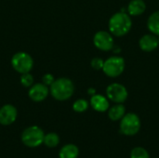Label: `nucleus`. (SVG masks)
I'll list each match as a JSON object with an SVG mask.
<instances>
[{
	"instance_id": "1",
	"label": "nucleus",
	"mask_w": 159,
	"mask_h": 158,
	"mask_svg": "<svg viewBox=\"0 0 159 158\" xmlns=\"http://www.w3.org/2000/svg\"><path fill=\"white\" fill-rule=\"evenodd\" d=\"M49 92L51 96L57 101H66L70 99L75 92V86L72 80L66 77L55 79L50 85Z\"/></svg>"
},
{
	"instance_id": "2",
	"label": "nucleus",
	"mask_w": 159,
	"mask_h": 158,
	"mask_svg": "<svg viewBox=\"0 0 159 158\" xmlns=\"http://www.w3.org/2000/svg\"><path fill=\"white\" fill-rule=\"evenodd\" d=\"M132 26V21L130 17L121 11L114 14L109 20V31L115 36H123L127 34Z\"/></svg>"
},
{
	"instance_id": "3",
	"label": "nucleus",
	"mask_w": 159,
	"mask_h": 158,
	"mask_svg": "<svg viewBox=\"0 0 159 158\" xmlns=\"http://www.w3.org/2000/svg\"><path fill=\"white\" fill-rule=\"evenodd\" d=\"M45 134L42 129L37 126H32L25 129L21 134V142L30 148L38 147L44 142Z\"/></svg>"
},
{
	"instance_id": "4",
	"label": "nucleus",
	"mask_w": 159,
	"mask_h": 158,
	"mask_svg": "<svg viewBox=\"0 0 159 158\" xmlns=\"http://www.w3.org/2000/svg\"><path fill=\"white\" fill-rule=\"evenodd\" d=\"M11 66L20 74H26L33 69L34 60L26 52H17L11 58Z\"/></svg>"
},
{
	"instance_id": "5",
	"label": "nucleus",
	"mask_w": 159,
	"mask_h": 158,
	"mask_svg": "<svg viewBox=\"0 0 159 158\" xmlns=\"http://www.w3.org/2000/svg\"><path fill=\"white\" fill-rule=\"evenodd\" d=\"M141 120L140 117L133 113L125 115L120 122V132L126 136H133L140 131Z\"/></svg>"
},
{
	"instance_id": "6",
	"label": "nucleus",
	"mask_w": 159,
	"mask_h": 158,
	"mask_svg": "<svg viewBox=\"0 0 159 158\" xmlns=\"http://www.w3.org/2000/svg\"><path fill=\"white\" fill-rule=\"evenodd\" d=\"M125 69V61L122 57L113 56L104 61L102 71L109 77L119 76Z\"/></svg>"
},
{
	"instance_id": "7",
	"label": "nucleus",
	"mask_w": 159,
	"mask_h": 158,
	"mask_svg": "<svg viewBox=\"0 0 159 158\" xmlns=\"http://www.w3.org/2000/svg\"><path fill=\"white\" fill-rule=\"evenodd\" d=\"M106 95L109 100L116 103H123L128 98L127 88L118 83L111 84L106 88Z\"/></svg>"
},
{
	"instance_id": "8",
	"label": "nucleus",
	"mask_w": 159,
	"mask_h": 158,
	"mask_svg": "<svg viewBox=\"0 0 159 158\" xmlns=\"http://www.w3.org/2000/svg\"><path fill=\"white\" fill-rule=\"evenodd\" d=\"M94 46L102 51H109L114 47V39L110 33L106 31H99L93 37Z\"/></svg>"
},
{
	"instance_id": "9",
	"label": "nucleus",
	"mask_w": 159,
	"mask_h": 158,
	"mask_svg": "<svg viewBox=\"0 0 159 158\" xmlns=\"http://www.w3.org/2000/svg\"><path fill=\"white\" fill-rule=\"evenodd\" d=\"M17 115V109L12 104H5L0 108V124L9 126L16 121Z\"/></svg>"
},
{
	"instance_id": "10",
	"label": "nucleus",
	"mask_w": 159,
	"mask_h": 158,
	"mask_svg": "<svg viewBox=\"0 0 159 158\" xmlns=\"http://www.w3.org/2000/svg\"><path fill=\"white\" fill-rule=\"evenodd\" d=\"M48 93H49V89L48 86H46L43 83H36L30 88L28 95L32 101L39 102L44 101L48 97Z\"/></svg>"
},
{
	"instance_id": "11",
	"label": "nucleus",
	"mask_w": 159,
	"mask_h": 158,
	"mask_svg": "<svg viewBox=\"0 0 159 158\" xmlns=\"http://www.w3.org/2000/svg\"><path fill=\"white\" fill-rule=\"evenodd\" d=\"M139 46L142 50L146 52H151L159 46L158 38L154 34H145L142 36V38L140 39Z\"/></svg>"
},
{
	"instance_id": "12",
	"label": "nucleus",
	"mask_w": 159,
	"mask_h": 158,
	"mask_svg": "<svg viewBox=\"0 0 159 158\" xmlns=\"http://www.w3.org/2000/svg\"><path fill=\"white\" fill-rule=\"evenodd\" d=\"M90 104L95 111L100 113L106 112L109 108V102L102 95H93L90 99Z\"/></svg>"
},
{
	"instance_id": "13",
	"label": "nucleus",
	"mask_w": 159,
	"mask_h": 158,
	"mask_svg": "<svg viewBox=\"0 0 159 158\" xmlns=\"http://www.w3.org/2000/svg\"><path fill=\"white\" fill-rule=\"evenodd\" d=\"M146 8V5L143 0H131L128 6V11L131 16L142 15Z\"/></svg>"
},
{
	"instance_id": "14",
	"label": "nucleus",
	"mask_w": 159,
	"mask_h": 158,
	"mask_svg": "<svg viewBox=\"0 0 159 158\" xmlns=\"http://www.w3.org/2000/svg\"><path fill=\"white\" fill-rule=\"evenodd\" d=\"M126 108L122 103H117L111 107L108 111V116L112 121H118L121 120L122 117L125 115Z\"/></svg>"
},
{
	"instance_id": "15",
	"label": "nucleus",
	"mask_w": 159,
	"mask_h": 158,
	"mask_svg": "<svg viewBox=\"0 0 159 158\" xmlns=\"http://www.w3.org/2000/svg\"><path fill=\"white\" fill-rule=\"evenodd\" d=\"M79 155V150L75 144H66L64 145L59 154L60 158H77Z\"/></svg>"
},
{
	"instance_id": "16",
	"label": "nucleus",
	"mask_w": 159,
	"mask_h": 158,
	"mask_svg": "<svg viewBox=\"0 0 159 158\" xmlns=\"http://www.w3.org/2000/svg\"><path fill=\"white\" fill-rule=\"evenodd\" d=\"M147 27L154 34L159 35V11H156L150 15L147 20Z\"/></svg>"
},
{
	"instance_id": "17",
	"label": "nucleus",
	"mask_w": 159,
	"mask_h": 158,
	"mask_svg": "<svg viewBox=\"0 0 159 158\" xmlns=\"http://www.w3.org/2000/svg\"><path fill=\"white\" fill-rule=\"evenodd\" d=\"M60 142V137L56 133H48L45 135L44 138V143L46 144L47 147L48 148H54L56 147Z\"/></svg>"
},
{
	"instance_id": "18",
	"label": "nucleus",
	"mask_w": 159,
	"mask_h": 158,
	"mask_svg": "<svg viewBox=\"0 0 159 158\" xmlns=\"http://www.w3.org/2000/svg\"><path fill=\"white\" fill-rule=\"evenodd\" d=\"M89 108V102L84 99H79L75 101L73 104V109L76 113H83Z\"/></svg>"
},
{
	"instance_id": "19",
	"label": "nucleus",
	"mask_w": 159,
	"mask_h": 158,
	"mask_svg": "<svg viewBox=\"0 0 159 158\" xmlns=\"http://www.w3.org/2000/svg\"><path fill=\"white\" fill-rule=\"evenodd\" d=\"M130 158H150V156L144 148L135 147L130 153Z\"/></svg>"
},
{
	"instance_id": "20",
	"label": "nucleus",
	"mask_w": 159,
	"mask_h": 158,
	"mask_svg": "<svg viewBox=\"0 0 159 158\" xmlns=\"http://www.w3.org/2000/svg\"><path fill=\"white\" fill-rule=\"evenodd\" d=\"M20 80L21 85L25 88H31L34 85V76L30 73L22 74Z\"/></svg>"
},
{
	"instance_id": "21",
	"label": "nucleus",
	"mask_w": 159,
	"mask_h": 158,
	"mask_svg": "<svg viewBox=\"0 0 159 158\" xmlns=\"http://www.w3.org/2000/svg\"><path fill=\"white\" fill-rule=\"evenodd\" d=\"M103 64H104V61L102 58H94L91 60L90 65L93 69L95 70H101L103 68Z\"/></svg>"
},
{
	"instance_id": "22",
	"label": "nucleus",
	"mask_w": 159,
	"mask_h": 158,
	"mask_svg": "<svg viewBox=\"0 0 159 158\" xmlns=\"http://www.w3.org/2000/svg\"><path fill=\"white\" fill-rule=\"evenodd\" d=\"M54 76L51 74H46L42 76V83L46 86H50L54 82Z\"/></svg>"
},
{
	"instance_id": "23",
	"label": "nucleus",
	"mask_w": 159,
	"mask_h": 158,
	"mask_svg": "<svg viewBox=\"0 0 159 158\" xmlns=\"http://www.w3.org/2000/svg\"><path fill=\"white\" fill-rule=\"evenodd\" d=\"M91 92H92V93H95V90H94L93 88H92V89L90 88V89H89V93H91Z\"/></svg>"
},
{
	"instance_id": "24",
	"label": "nucleus",
	"mask_w": 159,
	"mask_h": 158,
	"mask_svg": "<svg viewBox=\"0 0 159 158\" xmlns=\"http://www.w3.org/2000/svg\"><path fill=\"white\" fill-rule=\"evenodd\" d=\"M157 38H158V44H159V35H158V37H157Z\"/></svg>"
}]
</instances>
